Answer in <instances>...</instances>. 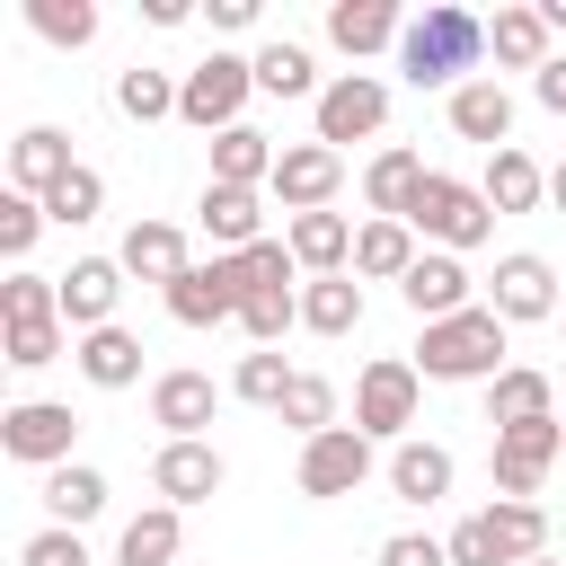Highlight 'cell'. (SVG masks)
I'll list each match as a JSON object with an SVG mask.
<instances>
[{
  "label": "cell",
  "mask_w": 566,
  "mask_h": 566,
  "mask_svg": "<svg viewBox=\"0 0 566 566\" xmlns=\"http://www.w3.org/2000/svg\"><path fill=\"white\" fill-rule=\"evenodd\" d=\"M486 62V18L460 0H424L398 35V71L416 88H469V71Z\"/></svg>",
  "instance_id": "cell-1"
},
{
  "label": "cell",
  "mask_w": 566,
  "mask_h": 566,
  "mask_svg": "<svg viewBox=\"0 0 566 566\" xmlns=\"http://www.w3.org/2000/svg\"><path fill=\"white\" fill-rule=\"evenodd\" d=\"M416 371L424 380H495V371H513L504 363V318L478 301V310H460V318H433L424 336H416Z\"/></svg>",
  "instance_id": "cell-2"
},
{
  "label": "cell",
  "mask_w": 566,
  "mask_h": 566,
  "mask_svg": "<svg viewBox=\"0 0 566 566\" xmlns=\"http://www.w3.org/2000/svg\"><path fill=\"white\" fill-rule=\"evenodd\" d=\"M407 230L433 239L442 256H460V248H486V239H495V203H486L469 177L424 168V186H416V203H407Z\"/></svg>",
  "instance_id": "cell-3"
},
{
  "label": "cell",
  "mask_w": 566,
  "mask_h": 566,
  "mask_svg": "<svg viewBox=\"0 0 566 566\" xmlns=\"http://www.w3.org/2000/svg\"><path fill=\"white\" fill-rule=\"evenodd\" d=\"M248 97H256V62H248V53H203V62L177 80V124H195V133H230Z\"/></svg>",
  "instance_id": "cell-4"
},
{
  "label": "cell",
  "mask_w": 566,
  "mask_h": 566,
  "mask_svg": "<svg viewBox=\"0 0 566 566\" xmlns=\"http://www.w3.org/2000/svg\"><path fill=\"white\" fill-rule=\"evenodd\" d=\"M416 389H424V371H416L407 354L363 363V380H354V433H371V442H407V424H416Z\"/></svg>",
  "instance_id": "cell-5"
},
{
  "label": "cell",
  "mask_w": 566,
  "mask_h": 566,
  "mask_svg": "<svg viewBox=\"0 0 566 566\" xmlns=\"http://www.w3.org/2000/svg\"><path fill=\"white\" fill-rule=\"evenodd\" d=\"M380 124H389V88H380L371 71H336V80L318 88V142H327V150L371 142Z\"/></svg>",
  "instance_id": "cell-6"
},
{
  "label": "cell",
  "mask_w": 566,
  "mask_h": 566,
  "mask_svg": "<svg viewBox=\"0 0 566 566\" xmlns=\"http://www.w3.org/2000/svg\"><path fill=\"white\" fill-rule=\"evenodd\" d=\"M71 433H80V416H71L62 398H18V407L0 416V451L27 460V469H62V460H71Z\"/></svg>",
  "instance_id": "cell-7"
},
{
  "label": "cell",
  "mask_w": 566,
  "mask_h": 566,
  "mask_svg": "<svg viewBox=\"0 0 566 566\" xmlns=\"http://www.w3.org/2000/svg\"><path fill=\"white\" fill-rule=\"evenodd\" d=\"M566 460V424L557 416H539V424H513V433H495V495H513V504H531L539 495V478Z\"/></svg>",
  "instance_id": "cell-8"
},
{
  "label": "cell",
  "mask_w": 566,
  "mask_h": 566,
  "mask_svg": "<svg viewBox=\"0 0 566 566\" xmlns=\"http://www.w3.org/2000/svg\"><path fill=\"white\" fill-rule=\"evenodd\" d=\"M292 478H301V495H318V504H327V495H354V486L371 478V433L327 424L318 442H301V469H292Z\"/></svg>",
  "instance_id": "cell-9"
},
{
  "label": "cell",
  "mask_w": 566,
  "mask_h": 566,
  "mask_svg": "<svg viewBox=\"0 0 566 566\" xmlns=\"http://www.w3.org/2000/svg\"><path fill=\"white\" fill-rule=\"evenodd\" d=\"M336 186H345V150H327V142H292V150L274 159V203H283L292 221H301V212H327Z\"/></svg>",
  "instance_id": "cell-10"
},
{
  "label": "cell",
  "mask_w": 566,
  "mask_h": 566,
  "mask_svg": "<svg viewBox=\"0 0 566 566\" xmlns=\"http://www.w3.org/2000/svg\"><path fill=\"white\" fill-rule=\"evenodd\" d=\"M486 310H495L504 327H539V318L557 310V274H548V256H531V248L495 256V292H486Z\"/></svg>",
  "instance_id": "cell-11"
},
{
  "label": "cell",
  "mask_w": 566,
  "mask_h": 566,
  "mask_svg": "<svg viewBox=\"0 0 566 566\" xmlns=\"http://www.w3.org/2000/svg\"><path fill=\"white\" fill-rule=\"evenodd\" d=\"M398 35H407V9H398V0H327V44H336L345 62L398 53Z\"/></svg>",
  "instance_id": "cell-12"
},
{
  "label": "cell",
  "mask_w": 566,
  "mask_h": 566,
  "mask_svg": "<svg viewBox=\"0 0 566 566\" xmlns=\"http://www.w3.org/2000/svg\"><path fill=\"white\" fill-rule=\"evenodd\" d=\"M53 283H62V327H80V336L115 327V301H124V265H115V256H80V265L53 274Z\"/></svg>",
  "instance_id": "cell-13"
},
{
  "label": "cell",
  "mask_w": 566,
  "mask_h": 566,
  "mask_svg": "<svg viewBox=\"0 0 566 566\" xmlns=\"http://www.w3.org/2000/svg\"><path fill=\"white\" fill-rule=\"evenodd\" d=\"M221 478H230V469H221L212 442H159V460H150V486H159V504H177V513H186V504H212Z\"/></svg>",
  "instance_id": "cell-14"
},
{
  "label": "cell",
  "mask_w": 566,
  "mask_h": 566,
  "mask_svg": "<svg viewBox=\"0 0 566 566\" xmlns=\"http://www.w3.org/2000/svg\"><path fill=\"white\" fill-rule=\"evenodd\" d=\"M398 301H407L424 327H433V318H460V310H478V301H469V265H460V256H442V248H424V256L407 265Z\"/></svg>",
  "instance_id": "cell-15"
},
{
  "label": "cell",
  "mask_w": 566,
  "mask_h": 566,
  "mask_svg": "<svg viewBox=\"0 0 566 566\" xmlns=\"http://www.w3.org/2000/svg\"><path fill=\"white\" fill-rule=\"evenodd\" d=\"M168 318H177V327H221V318H239V274H230V256L186 265V274L168 283Z\"/></svg>",
  "instance_id": "cell-16"
},
{
  "label": "cell",
  "mask_w": 566,
  "mask_h": 566,
  "mask_svg": "<svg viewBox=\"0 0 566 566\" xmlns=\"http://www.w3.org/2000/svg\"><path fill=\"white\" fill-rule=\"evenodd\" d=\"M451 133L478 142L486 159L513 150V88H504V80H469V88H451Z\"/></svg>",
  "instance_id": "cell-17"
},
{
  "label": "cell",
  "mask_w": 566,
  "mask_h": 566,
  "mask_svg": "<svg viewBox=\"0 0 566 566\" xmlns=\"http://www.w3.org/2000/svg\"><path fill=\"white\" fill-rule=\"evenodd\" d=\"M80 159H71V133H53V124H27L18 142H9V195H53L62 177H71Z\"/></svg>",
  "instance_id": "cell-18"
},
{
  "label": "cell",
  "mask_w": 566,
  "mask_h": 566,
  "mask_svg": "<svg viewBox=\"0 0 566 566\" xmlns=\"http://www.w3.org/2000/svg\"><path fill=\"white\" fill-rule=\"evenodd\" d=\"M212 407H221V389L203 371H159L150 380V424H168V442H203Z\"/></svg>",
  "instance_id": "cell-19"
},
{
  "label": "cell",
  "mask_w": 566,
  "mask_h": 566,
  "mask_svg": "<svg viewBox=\"0 0 566 566\" xmlns=\"http://www.w3.org/2000/svg\"><path fill=\"white\" fill-rule=\"evenodd\" d=\"M548 35H557V27L539 18V0H531V9L513 0V9L486 18V53H495V71H531V80H539V71H548Z\"/></svg>",
  "instance_id": "cell-20"
},
{
  "label": "cell",
  "mask_w": 566,
  "mask_h": 566,
  "mask_svg": "<svg viewBox=\"0 0 566 566\" xmlns=\"http://www.w3.org/2000/svg\"><path fill=\"white\" fill-rule=\"evenodd\" d=\"M203 239L221 248V256H239V248H256L265 239V203H256V186H203Z\"/></svg>",
  "instance_id": "cell-21"
},
{
  "label": "cell",
  "mask_w": 566,
  "mask_h": 566,
  "mask_svg": "<svg viewBox=\"0 0 566 566\" xmlns=\"http://www.w3.org/2000/svg\"><path fill=\"white\" fill-rule=\"evenodd\" d=\"M115 265L168 292V283H177L195 256H186V230H177V221H133V230H124V248H115Z\"/></svg>",
  "instance_id": "cell-22"
},
{
  "label": "cell",
  "mask_w": 566,
  "mask_h": 566,
  "mask_svg": "<svg viewBox=\"0 0 566 566\" xmlns=\"http://www.w3.org/2000/svg\"><path fill=\"white\" fill-rule=\"evenodd\" d=\"M478 531H486L495 566H531V557L548 548V513H539V504H513V495H495V504L478 513Z\"/></svg>",
  "instance_id": "cell-23"
},
{
  "label": "cell",
  "mask_w": 566,
  "mask_h": 566,
  "mask_svg": "<svg viewBox=\"0 0 566 566\" xmlns=\"http://www.w3.org/2000/svg\"><path fill=\"white\" fill-rule=\"evenodd\" d=\"M389 495H398V504H442V495H451V451L407 433V442L389 451Z\"/></svg>",
  "instance_id": "cell-24"
},
{
  "label": "cell",
  "mask_w": 566,
  "mask_h": 566,
  "mask_svg": "<svg viewBox=\"0 0 566 566\" xmlns=\"http://www.w3.org/2000/svg\"><path fill=\"white\" fill-rule=\"evenodd\" d=\"M274 142L256 133V124H230V133H212V186H274Z\"/></svg>",
  "instance_id": "cell-25"
},
{
  "label": "cell",
  "mask_w": 566,
  "mask_h": 566,
  "mask_svg": "<svg viewBox=\"0 0 566 566\" xmlns=\"http://www.w3.org/2000/svg\"><path fill=\"white\" fill-rule=\"evenodd\" d=\"M301 327L310 336H354L363 327V283L354 274H310L301 283Z\"/></svg>",
  "instance_id": "cell-26"
},
{
  "label": "cell",
  "mask_w": 566,
  "mask_h": 566,
  "mask_svg": "<svg viewBox=\"0 0 566 566\" xmlns=\"http://www.w3.org/2000/svg\"><path fill=\"white\" fill-rule=\"evenodd\" d=\"M71 363H80V380H97V389H133V380H142V336H133V327H97V336L71 345Z\"/></svg>",
  "instance_id": "cell-27"
},
{
  "label": "cell",
  "mask_w": 566,
  "mask_h": 566,
  "mask_svg": "<svg viewBox=\"0 0 566 566\" xmlns=\"http://www.w3.org/2000/svg\"><path fill=\"white\" fill-rule=\"evenodd\" d=\"M44 513H53V531H80V522H97V513H106V478H97L88 460H62V469H44Z\"/></svg>",
  "instance_id": "cell-28"
},
{
  "label": "cell",
  "mask_w": 566,
  "mask_h": 566,
  "mask_svg": "<svg viewBox=\"0 0 566 566\" xmlns=\"http://www.w3.org/2000/svg\"><path fill=\"white\" fill-rule=\"evenodd\" d=\"M416 186H424V159H416V150H380V159L363 168V203H371V221H407Z\"/></svg>",
  "instance_id": "cell-29"
},
{
  "label": "cell",
  "mask_w": 566,
  "mask_h": 566,
  "mask_svg": "<svg viewBox=\"0 0 566 566\" xmlns=\"http://www.w3.org/2000/svg\"><path fill=\"white\" fill-rule=\"evenodd\" d=\"M283 239H292V256H301L310 274H345V265H354V221H345V212H301Z\"/></svg>",
  "instance_id": "cell-30"
},
{
  "label": "cell",
  "mask_w": 566,
  "mask_h": 566,
  "mask_svg": "<svg viewBox=\"0 0 566 566\" xmlns=\"http://www.w3.org/2000/svg\"><path fill=\"white\" fill-rule=\"evenodd\" d=\"M539 416H548V371L513 363V371H495V380H486V424H495V433H513V424H539Z\"/></svg>",
  "instance_id": "cell-31"
},
{
  "label": "cell",
  "mask_w": 566,
  "mask_h": 566,
  "mask_svg": "<svg viewBox=\"0 0 566 566\" xmlns=\"http://www.w3.org/2000/svg\"><path fill=\"white\" fill-rule=\"evenodd\" d=\"M177 548H186V522H177V504H150V513H133V522H124V539H115V566H177Z\"/></svg>",
  "instance_id": "cell-32"
},
{
  "label": "cell",
  "mask_w": 566,
  "mask_h": 566,
  "mask_svg": "<svg viewBox=\"0 0 566 566\" xmlns=\"http://www.w3.org/2000/svg\"><path fill=\"white\" fill-rule=\"evenodd\" d=\"M478 195H486L495 212H531V203L548 195V168H539L531 150H495V159H486V177H478Z\"/></svg>",
  "instance_id": "cell-33"
},
{
  "label": "cell",
  "mask_w": 566,
  "mask_h": 566,
  "mask_svg": "<svg viewBox=\"0 0 566 566\" xmlns=\"http://www.w3.org/2000/svg\"><path fill=\"white\" fill-rule=\"evenodd\" d=\"M407 265H416V230H407V221H363V230H354V274L407 283Z\"/></svg>",
  "instance_id": "cell-34"
},
{
  "label": "cell",
  "mask_w": 566,
  "mask_h": 566,
  "mask_svg": "<svg viewBox=\"0 0 566 566\" xmlns=\"http://www.w3.org/2000/svg\"><path fill=\"white\" fill-rule=\"evenodd\" d=\"M256 62V88L265 97H318L327 80H318V62H310V44H292V35H274L265 53H248Z\"/></svg>",
  "instance_id": "cell-35"
},
{
  "label": "cell",
  "mask_w": 566,
  "mask_h": 566,
  "mask_svg": "<svg viewBox=\"0 0 566 566\" xmlns=\"http://www.w3.org/2000/svg\"><path fill=\"white\" fill-rule=\"evenodd\" d=\"M230 274H239V301H265V292H292L301 256H292V239H256V248L230 256Z\"/></svg>",
  "instance_id": "cell-36"
},
{
  "label": "cell",
  "mask_w": 566,
  "mask_h": 566,
  "mask_svg": "<svg viewBox=\"0 0 566 566\" xmlns=\"http://www.w3.org/2000/svg\"><path fill=\"white\" fill-rule=\"evenodd\" d=\"M115 106H124L133 124H159V115H177V80L150 71V62H133V71H115Z\"/></svg>",
  "instance_id": "cell-37"
},
{
  "label": "cell",
  "mask_w": 566,
  "mask_h": 566,
  "mask_svg": "<svg viewBox=\"0 0 566 566\" xmlns=\"http://www.w3.org/2000/svg\"><path fill=\"white\" fill-rule=\"evenodd\" d=\"M274 416H283L301 442H318V433L336 424V389H327L318 371H292V389H283V407H274Z\"/></svg>",
  "instance_id": "cell-38"
},
{
  "label": "cell",
  "mask_w": 566,
  "mask_h": 566,
  "mask_svg": "<svg viewBox=\"0 0 566 566\" xmlns=\"http://www.w3.org/2000/svg\"><path fill=\"white\" fill-rule=\"evenodd\" d=\"M97 212H106V177H97V168L80 159V168H71V177H62L53 195H44V221H62V230H80V221H97Z\"/></svg>",
  "instance_id": "cell-39"
},
{
  "label": "cell",
  "mask_w": 566,
  "mask_h": 566,
  "mask_svg": "<svg viewBox=\"0 0 566 566\" xmlns=\"http://www.w3.org/2000/svg\"><path fill=\"white\" fill-rule=\"evenodd\" d=\"M27 27H35L44 44H71V53H80V44L97 35V9H88V0H27Z\"/></svg>",
  "instance_id": "cell-40"
},
{
  "label": "cell",
  "mask_w": 566,
  "mask_h": 566,
  "mask_svg": "<svg viewBox=\"0 0 566 566\" xmlns=\"http://www.w3.org/2000/svg\"><path fill=\"white\" fill-rule=\"evenodd\" d=\"M0 318H9V327L62 318V283H53V274H9V283H0Z\"/></svg>",
  "instance_id": "cell-41"
},
{
  "label": "cell",
  "mask_w": 566,
  "mask_h": 566,
  "mask_svg": "<svg viewBox=\"0 0 566 566\" xmlns=\"http://www.w3.org/2000/svg\"><path fill=\"white\" fill-rule=\"evenodd\" d=\"M230 389H239L248 407H283V389H292V363H283L274 345H256V354H239V371H230Z\"/></svg>",
  "instance_id": "cell-42"
},
{
  "label": "cell",
  "mask_w": 566,
  "mask_h": 566,
  "mask_svg": "<svg viewBox=\"0 0 566 566\" xmlns=\"http://www.w3.org/2000/svg\"><path fill=\"white\" fill-rule=\"evenodd\" d=\"M35 230H44V203H35V195H0V256H9V265L35 248Z\"/></svg>",
  "instance_id": "cell-43"
},
{
  "label": "cell",
  "mask_w": 566,
  "mask_h": 566,
  "mask_svg": "<svg viewBox=\"0 0 566 566\" xmlns=\"http://www.w3.org/2000/svg\"><path fill=\"white\" fill-rule=\"evenodd\" d=\"M239 327H248L256 345H274L283 327H301V292H265V301H239Z\"/></svg>",
  "instance_id": "cell-44"
},
{
  "label": "cell",
  "mask_w": 566,
  "mask_h": 566,
  "mask_svg": "<svg viewBox=\"0 0 566 566\" xmlns=\"http://www.w3.org/2000/svg\"><path fill=\"white\" fill-rule=\"evenodd\" d=\"M9 363H18V371H44V363H62V318L9 327Z\"/></svg>",
  "instance_id": "cell-45"
},
{
  "label": "cell",
  "mask_w": 566,
  "mask_h": 566,
  "mask_svg": "<svg viewBox=\"0 0 566 566\" xmlns=\"http://www.w3.org/2000/svg\"><path fill=\"white\" fill-rule=\"evenodd\" d=\"M18 566H88V548H80V531H35L18 548Z\"/></svg>",
  "instance_id": "cell-46"
},
{
  "label": "cell",
  "mask_w": 566,
  "mask_h": 566,
  "mask_svg": "<svg viewBox=\"0 0 566 566\" xmlns=\"http://www.w3.org/2000/svg\"><path fill=\"white\" fill-rule=\"evenodd\" d=\"M380 566H451V548L424 531H398V539H380Z\"/></svg>",
  "instance_id": "cell-47"
},
{
  "label": "cell",
  "mask_w": 566,
  "mask_h": 566,
  "mask_svg": "<svg viewBox=\"0 0 566 566\" xmlns=\"http://www.w3.org/2000/svg\"><path fill=\"white\" fill-rule=\"evenodd\" d=\"M442 548H451V566H495V548H486V531H478V513H469V522H460V531H451Z\"/></svg>",
  "instance_id": "cell-48"
},
{
  "label": "cell",
  "mask_w": 566,
  "mask_h": 566,
  "mask_svg": "<svg viewBox=\"0 0 566 566\" xmlns=\"http://www.w3.org/2000/svg\"><path fill=\"white\" fill-rule=\"evenodd\" d=\"M531 97H539L548 115H566V53H548V71L531 80Z\"/></svg>",
  "instance_id": "cell-49"
},
{
  "label": "cell",
  "mask_w": 566,
  "mask_h": 566,
  "mask_svg": "<svg viewBox=\"0 0 566 566\" xmlns=\"http://www.w3.org/2000/svg\"><path fill=\"white\" fill-rule=\"evenodd\" d=\"M212 27H221V35H239V27H256V0H212Z\"/></svg>",
  "instance_id": "cell-50"
},
{
  "label": "cell",
  "mask_w": 566,
  "mask_h": 566,
  "mask_svg": "<svg viewBox=\"0 0 566 566\" xmlns=\"http://www.w3.org/2000/svg\"><path fill=\"white\" fill-rule=\"evenodd\" d=\"M548 203H557V212H566V159H557V168H548Z\"/></svg>",
  "instance_id": "cell-51"
},
{
  "label": "cell",
  "mask_w": 566,
  "mask_h": 566,
  "mask_svg": "<svg viewBox=\"0 0 566 566\" xmlns=\"http://www.w3.org/2000/svg\"><path fill=\"white\" fill-rule=\"evenodd\" d=\"M539 18H548V27H566V0H539Z\"/></svg>",
  "instance_id": "cell-52"
},
{
  "label": "cell",
  "mask_w": 566,
  "mask_h": 566,
  "mask_svg": "<svg viewBox=\"0 0 566 566\" xmlns=\"http://www.w3.org/2000/svg\"><path fill=\"white\" fill-rule=\"evenodd\" d=\"M531 566H548V557H531Z\"/></svg>",
  "instance_id": "cell-53"
}]
</instances>
